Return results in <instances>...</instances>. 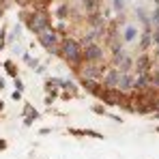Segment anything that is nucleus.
Listing matches in <instances>:
<instances>
[{
  "label": "nucleus",
  "mask_w": 159,
  "mask_h": 159,
  "mask_svg": "<svg viewBox=\"0 0 159 159\" xmlns=\"http://www.w3.org/2000/svg\"><path fill=\"white\" fill-rule=\"evenodd\" d=\"M2 107H4V103H2V101H0V112H2Z\"/></svg>",
  "instance_id": "22"
},
{
  "label": "nucleus",
  "mask_w": 159,
  "mask_h": 159,
  "mask_svg": "<svg viewBox=\"0 0 159 159\" xmlns=\"http://www.w3.org/2000/svg\"><path fill=\"white\" fill-rule=\"evenodd\" d=\"M69 133H71V135H82V138H97V140H103L101 133L93 131V129H73V127H71Z\"/></svg>",
  "instance_id": "9"
},
{
  "label": "nucleus",
  "mask_w": 159,
  "mask_h": 159,
  "mask_svg": "<svg viewBox=\"0 0 159 159\" xmlns=\"http://www.w3.org/2000/svg\"><path fill=\"white\" fill-rule=\"evenodd\" d=\"M24 114H26V118H24V127H30V125L39 118V112L30 106V103H24Z\"/></svg>",
  "instance_id": "8"
},
{
  "label": "nucleus",
  "mask_w": 159,
  "mask_h": 159,
  "mask_svg": "<svg viewBox=\"0 0 159 159\" xmlns=\"http://www.w3.org/2000/svg\"><path fill=\"white\" fill-rule=\"evenodd\" d=\"M82 60H86V62H97V65H106V50H103V45L101 43H97V41H93V43H88V45H82Z\"/></svg>",
  "instance_id": "4"
},
{
  "label": "nucleus",
  "mask_w": 159,
  "mask_h": 159,
  "mask_svg": "<svg viewBox=\"0 0 159 159\" xmlns=\"http://www.w3.org/2000/svg\"><path fill=\"white\" fill-rule=\"evenodd\" d=\"M157 131H159V127H157Z\"/></svg>",
  "instance_id": "24"
},
{
  "label": "nucleus",
  "mask_w": 159,
  "mask_h": 159,
  "mask_svg": "<svg viewBox=\"0 0 159 159\" xmlns=\"http://www.w3.org/2000/svg\"><path fill=\"white\" fill-rule=\"evenodd\" d=\"M24 60H26V62L30 65V67H32V69H37V67H39V62H37V60H34L30 54H24Z\"/></svg>",
  "instance_id": "14"
},
{
  "label": "nucleus",
  "mask_w": 159,
  "mask_h": 159,
  "mask_svg": "<svg viewBox=\"0 0 159 159\" xmlns=\"http://www.w3.org/2000/svg\"><path fill=\"white\" fill-rule=\"evenodd\" d=\"M155 2H157V7H159V0H155Z\"/></svg>",
  "instance_id": "23"
},
{
  "label": "nucleus",
  "mask_w": 159,
  "mask_h": 159,
  "mask_svg": "<svg viewBox=\"0 0 159 159\" xmlns=\"http://www.w3.org/2000/svg\"><path fill=\"white\" fill-rule=\"evenodd\" d=\"M37 39H39V45H41V48H45L52 56H56V54H58V45H60L62 34H60L54 26H50V28H45V30H41V32L37 34Z\"/></svg>",
  "instance_id": "3"
},
{
  "label": "nucleus",
  "mask_w": 159,
  "mask_h": 159,
  "mask_svg": "<svg viewBox=\"0 0 159 159\" xmlns=\"http://www.w3.org/2000/svg\"><path fill=\"white\" fill-rule=\"evenodd\" d=\"M43 88H45V93H48L50 97H58V95H60V80L58 78H48L45 84H43Z\"/></svg>",
  "instance_id": "6"
},
{
  "label": "nucleus",
  "mask_w": 159,
  "mask_h": 159,
  "mask_svg": "<svg viewBox=\"0 0 159 159\" xmlns=\"http://www.w3.org/2000/svg\"><path fill=\"white\" fill-rule=\"evenodd\" d=\"M82 86H84L90 95H95V97H99V93L103 90V82H101V80H82Z\"/></svg>",
  "instance_id": "5"
},
{
  "label": "nucleus",
  "mask_w": 159,
  "mask_h": 159,
  "mask_svg": "<svg viewBox=\"0 0 159 159\" xmlns=\"http://www.w3.org/2000/svg\"><path fill=\"white\" fill-rule=\"evenodd\" d=\"M123 43H133L135 39H138V28H135V24H127V26L123 28Z\"/></svg>",
  "instance_id": "7"
},
{
  "label": "nucleus",
  "mask_w": 159,
  "mask_h": 159,
  "mask_svg": "<svg viewBox=\"0 0 159 159\" xmlns=\"http://www.w3.org/2000/svg\"><path fill=\"white\" fill-rule=\"evenodd\" d=\"M58 56L75 69L80 62H82V43H80V39L62 37L60 39V45H58Z\"/></svg>",
  "instance_id": "1"
},
{
  "label": "nucleus",
  "mask_w": 159,
  "mask_h": 159,
  "mask_svg": "<svg viewBox=\"0 0 159 159\" xmlns=\"http://www.w3.org/2000/svg\"><path fill=\"white\" fill-rule=\"evenodd\" d=\"M4 71L11 75V78H20V71H17V65L13 62V60H4Z\"/></svg>",
  "instance_id": "11"
},
{
  "label": "nucleus",
  "mask_w": 159,
  "mask_h": 159,
  "mask_svg": "<svg viewBox=\"0 0 159 159\" xmlns=\"http://www.w3.org/2000/svg\"><path fill=\"white\" fill-rule=\"evenodd\" d=\"M125 2H127V0H112V9H114V11H123V9H125Z\"/></svg>",
  "instance_id": "13"
},
{
  "label": "nucleus",
  "mask_w": 159,
  "mask_h": 159,
  "mask_svg": "<svg viewBox=\"0 0 159 159\" xmlns=\"http://www.w3.org/2000/svg\"><path fill=\"white\" fill-rule=\"evenodd\" d=\"M15 90H24V82L20 78H15Z\"/></svg>",
  "instance_id": "17"
},
{
  "label": "nucleus",
  "mask_w": 159,
  "mask_h": 159,
  "mask_svg": "<svg viewBox=\"0 0 159 159\" xmlns=\"http://www.w3.org/2000/svg\"><path fill=\"white\" fill-rule=\"evenodd\" d=\"M93 112H95V114H101V116H106V114H107L103 106H95V107H93Z\"/></svg>",
  "instance_id": "15"
},
{
  "label": "nucleus",
  "mask_w": 159,
  "mask_h": 159,
  "mask_svg": "<svg viewBox=\"0 0 159 159\" xmlns=\"http://www.w3.org/2000/svg\"><path fill=\"white\" fill-rule=\"evenodd\" d=\"M69 13H71V7H69L67 2H60V4L56 7V11H54V15H56L58 20H67Z\"/></svg>",
  "instance_id": "10"
},
{
  "label": "nucleus",
  "mask_w": 159,
  "mask_h": 159,
  "mask_svg": "<svg viewBox=\"0 0 159 159\" xmlns=\"http://www.w3.org/2000/svg\"><path fill=\"white\" fill-rule=\"evenodd\" d=\"M20 17L26 22L28 30H32L34 34H39L41 30H45V28L52 26V15H50L48 9H32L30 13H24V11H22Z\"/></svg>",
  "instance_id": "2"
},
{
  "label": "nucleus",
  "mask_w": 159,
  "mask_h": 159,
  "mask_svg": "<svg viewBox=\"0 0 159 159\" xmlns=\"http://www.w3.org/2000/svg\"><path fill=\"white\" fill-rule=\"evenodd\" d=\"M155 60L159 62V45H157V52H155Z\"/></svg>",
  "instance_id": "21"
},
{
  "label": "nucleus",
  "mask_w": 159,
  "mask_h": 159,
  "mask_svg": "<svg viewBox=\"0 0 159 159\" xmlns=\"http://www.w3.org/2000/svg\"><path fill=\"white\" fill-rule=\"evenodd\" d=\"M2 13H4V4L0 2V17H2Z\"/></svg>",
  "instance_id": "20"
},
{
  "label": "nucleus",
  "mask_w": 159,
  "mask_h": 159,
  "mask_svg": "<svg viewBox=\"0 0 159 159\" xmlns=\"http://www.w3.org/2000/svg\"><path fill=\"white\" fill-rule=\"evenodd\" d=\"M4 86H7V82H4V80H2V78H0V90H2Z\"/></svg>",
  "instance_id": "19"
},
{
  "label": "nucleus",
  "mask_w": 159,
  "mask_h": 159,
  "mask_svg": "<svg viewBox=\"0 0 159 159\" xmlns=\"http://www.w3.org/2000/svg\"><path fill=\"white\" fill-rule=\"evenodd\" d=\"M151 26H153V28L159 26V7L153 11V13H151Z\"/></svg>",
  "instance_id": "12"
},
{
  "label": "nucleus",
  "mask_w": 159,
  "mask_h": 159,
  "mask_svg": "<svg viewBox=\"0 0 159 159\" xmlns=\"http://www.w3.org/2000/svg\"><path fill=\"white\" fill-rule=\"evenodd\" d=\"M7 148V140H0V151H4Z\"/></svg>",
  "instance_id": "18"
},
{
  "label": "nucleus",
  "mask_w": 159,
  "mask_h": 159,
  "mask_svg": "<svg viewBox=\"0 0 159 159\" xmlns=\"http://www.w3.org/2000/svg\"><path fill=\"white\" fill-rule=\"evenodd\" d=\"M11 99H13V101H20V99H22V90H13Z\"/></svg>",
  "instance_id": "16"
}]
</instances>
